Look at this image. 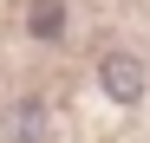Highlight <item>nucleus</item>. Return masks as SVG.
I'll list each match as a JSON object with an SVG mask.
<instances>
[{
  "label": "nucleus",
  "instance_id": "1",
  "mask_svg": "<svg viewBox=\"0 0 150 143\" xmlns=\"http://www.w3.org/2000/svg\"><path fill=\"white\" fill-rule=\"evenodd\" d=\"M105 91H111L117 104H131L137 91H144V72H137L131 52H111V59H105Z\"/></svg>",
  "mask_w": 150,
  "mask_h": 143
},
{
  "label": "nucleus",
  "instance_id": "2",
  "mask_svg": "<svg viewBox=\"0 0 150 143\" xmlns=\"http://www.w3.org/2000/svg\"><path fill=\"white\" fill-rule=\"evenodd\" d=\"M26 26H33V39H59V26H65V0H33Z\"/></svg>",
  "mask_w": 150,
  "mask_h": 143
}]
</instances>
